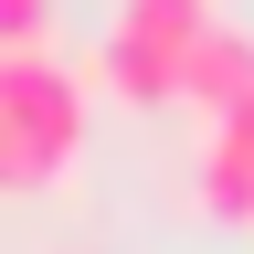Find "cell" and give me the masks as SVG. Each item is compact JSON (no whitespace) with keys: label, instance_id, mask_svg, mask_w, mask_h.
Wrapping results in <instances>:
<instances>
[{"label":"cell","instance_id":"2","mask_svg":"<svg viewBox=\"0 0 254 254\" xmlns=\"http://www.w3.org/2000/svg\"><path fill=\"white\" fill-rule=\"evenodd\" d=\"M212 21H222V0H117L106 32H95V85L127 95V106L190 95V64H201Z\"/></svg>","mask_w":254,"mask_h":254},{"label":"cell","instance_id":"3","mask_svg":"<svg viewBox=\"0 0 254 254\" xmlns=\"http://www.w3.org/2000/svg\"><path fill=\"white\" fill-rule=\"evenodd\" d=\"M190 190L222 222H254V95H233L222 117H201V159H190Z\"/></svg>","mask_w":254,"mask_h":254},{"label":"cell","instance_id":"1","mask_svg":"<svg viewBox=\"0 0 254 254\" xmlns=\"http://www.w3.org/2000/svg\"><path fill=\"white\" fill-rule=\"evenodd\" d=\"M85 148V74L53 53H0V190H43Z\"/></svg>","mask_w":254,"mask_h":254}]
</instances>
